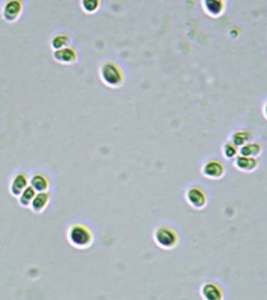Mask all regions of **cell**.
Returning <instances> with one entry per match:
<instances>
[{"label":"cell","instance_id":"1","mask_svg":"<svg viewBox=\"0 0 267 300\" xmlns=\"http://www.w3.org/2000/svg\"><path fill=\"white\" fill-rule=\"evenodd\" d=\"M68 240L75 248L86 249L94 241V235L91 229L84 223H74L68 230Z\"/></svg>","mask_w":267,"mask_h":300},{"label":"cell","instance_id":"2","mask_svg":"<svg viewBox=\"0 0 267 300\" xmlns=\"http://www.w3.org/2000/svg\"><path fill=\"white\" fill-rule=\"evenodd\" d=\"M99 76L104 84L110 88H119L125 82L123 69L114 61L104 62L99 68Z\"/></svg>","mask_w":267,"mask_h":300},{"label":"cell","instance_id":"3","mask_svg":"<svg viewBox=\"0 0 267 300\" xmlns=\"http://www.w3.org/2000/svg\"><path fill=\"white\" fill-rule=\"evenodd\" d=\"M154 240L156 245L162 249H174L179 243V236L174 228L161 225L155 230Z\"/></svg>","mask_w":267,"mask_h":300},{"label":"cell","instance_id":"4","mask_svg":"<svg viewBox=\"0 0 267 300\" xmlns=\"http://www.w3.org/2000/svg\"><path fill=\"white\" fill-rule=\"evenodd\" d=\"M226 173L225 164L216 158H210L207 159L202 167V174L208 179L217 180L223 178Z\"/></svg>","mask_w":267,"mask_h":300},{"label":"cell","instance_id":"5","mask_svg":"<svg viewBox=\"0 0 267 300\" xmlns=\"http://www.w3.org/2000/svg\"><path fill=\"white\" fill-rule=\"evenodd\" d=\"M186 200L187 203L195 209H203L206 207L208 198L206 191L199 186H190L186 190Z\"/></svg>","mask_w":267,"mask_h":300},{"label":"cell","instance_id":"6","mask_svg":"<svg viewBox=\"0 0 267 300\" xmlns=\"http://www.w3.org/2000/svg\"><path fill=\"white\" fill-rule=\"evenodd\" d=\"M24 11V4L20 0H9L3 8V18L7 22H15L20 18Z\"/></svg>","mask_w":267,"mask_h":300},{"label":"cell","instance_id":"7","mask_svg":"<svg viewBox=\"0 0 267 300\" xmlns=\"http://www.w3.org/2000/svg\"><path fill=\"white\" fill-rule=\"evenodd\" d=\"M201 295L204 300H224L223 288L216 282H206L201 289Z\"/></svg>","mask_w":267,"mask_h":300},{"label":"cell","instance_id":"8","mask_svg":"<svg viewBox=\"0 0 267 300\" xmlns=\"http://www.w3.org/2000/svg\"><path fill=\"white\" fill-rule=\"evenodd\" d=\"M234 166L240 172L253 173L258 168L259 159L258 158H249L239 155L234 159Z\"/></svg>","mask_w":267,"mask_h":300},{"label":"cell","instance_id":"9","mask_svg":"<svg viewBox=\"0 0 267 300\" xmlns=\"http://www.w3.org/2000/svg\"><path fill=\"white\" fill-rule=\"evenodd\" d=\"M54 59L62 64H73L77 61L78 54L73 47H66V48L54 51Z\"/></svg>","mask_w":267,"mask_h":300},{"label":"cell","instance_id":"10","mask_svg":"<svg viewBox=\"0 0 267 300\" xmlns=\"http://www.w3.org/2000/svg\"><path fill=\"white\" fill-rule=\"evenodd\" d=\"M29 186V178L25 173H18L14 176L13 180L10 182V193L13 196L18 198L21 192L24 191Z\"/></svg>","mask_w":267,"mask_h":300},{"label":"cell","instance_id":"11","mask_svg":"<svg viewBox=\"0 0 267 300\" xmlns=\"http://www.w3.org/2000/svg\"><path fill=\"white\" fill-rule=\"evenodd\" d=\"M202 5L205 13L213 18H218L225 13L226 9V3L222 2V0H214V2L213 0H206V2H203Z\"/></svg>","mask_w":267,"mask_h":300},{"label":"cell","instance_id":"12","mask_svg":"<svg viewBox=\"0 0 267 300\" xmlns=\"http://www.w3.org/2000/svg\"><path fill=\"white\" fill-rule=\"evenodd\" d=\"M263 152V145L259 141H251L242 146L239 149V155L249 158H258Z\"/></svg>","mask_w":267,"mask_h":300},{"label":"cell","instance_id":"13","mask_svg":"<svg viewBox=\"0 0 267 300\" xmlns=\"http://www.w3.org/2000/svg\"><path fill=\"white\" fill-rule=\"evenodd\" d=\"M29 186L36 192H46L49 188V180L46 177V175L37 173L29 179Z\"/></svg>","mask_w":267,"mask_h":300},{"label":"cell","instance_id":"14","mask_svg":"<svg viewBox=\"0 0 267 300\" xmlns=\"http://www.w3.org/2000/svg\"><path fill=\"white\" fill-rule=\"evenodd\" d=\"M254 140L253 132L246 130V129H240V130H235L230 135V143H233L236 147L241 148L242 146L246 145L251 141Z\"/></svg>","mask_w":267,"mask_h":300},{"label":"cell","instance_id":"15","mask_svg":"<svg viewBox=\"0 0 267 300\" xmlns=\"http://www.w3.org/2000/svg\"><path fill=\"white\" fill-rule=\"evenodd\" d=\"M49 200H50V195L47 191L37 192L29 207H30V209L34 211V213H37V214L43 213V211L47 208Z\"/></svg>","mask_w":267,"mask_h":300},{"label":"cell","instance_id":"16","mask_svg":"<svg viewBox=\"0 0 267 300\" xmlns=\"http://www.w3.org/2000/svg\"><path fill=\"white\" fill-rule=\"evenodd\" d=\"M69 44H71V38H69L65 34H59V35H56V36L51 39L50 45H51V48L56 51V50L66 48V47H69Z\"/></svg>","mask_w":267,"mask_h":300},{"label":"cell","instance_id":"17","mask_svg":"<svg viewBox=\"0 0 267 300\" xmlns=\"http://www.w3.org/2000/svg\"><path fill=\"white\" fill-rule=\"evenodd\" d=\"M36 191H35L30 186H28L26 189L21 192V195L18 197V203L21 207H29L31 202L34 200L35 196H36Z\"/></svg>","mask_w":267,"mask_h":300},{"label":"cell","instance_id":"18","mask_svg":"<svg viewBox=\"0 0 267 300\" xmlns=\"http://www.w3.org/2000/svg\"><path fill=\"white\" fill-rule=\"evenodd\" d=\"M239 147H236L233 143L230 141H226V143L223 145V156L225 157V159H235V158L239 156Z\"/></svg>","mask_w":267,"mask_h":300},{"label":"cell","instance_id":"19","mask_svg":"<svg viewBox=\"0 0 267 300\" xmlns=\"http://www.w3.org/2000/svg\"><path fill=\"white\" fill-rule=\"evenodd\" d=\"M81 9H83L86 14H95L96 11L99 10L101 8V2H91V0H84L80 3Z\"/></svg>","mask_w":267,"mask_h":300}]
</instances>
